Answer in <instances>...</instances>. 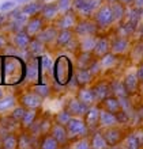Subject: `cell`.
Returning <instances> with one entry per match:
<instances>
[{"mask_svg": "<svg viewBox=\"0 0 143 149\" xmlns=\"http://www.w3.org/2000/svg\"><path fill=\"white\" fill-rule=\"evenodd\" d=\"M72 115L70 113H67V111L64 110H61V111H59V113L56 114L55 117H53V122H56V123H59V125H63V126H66L67 125V122L70 121V118H71Z\"/></svg>", "mask_w": 143, "mask_h": 149, "instance_id": "ee69618b", "label": "cell"}, {"mask_svg": "<svg viewBox=\"0 0 143 149\" xmlns=\"http://www.w3.org/2000/svg\"><path fill=\"white\" fill-rule=\"evenodd\" d=\"M76 98L78 100L83 103L85 106H93V104H98L95 102V98H94V94H93V90L92 87L89 86H85V87H79L78 91H76Z\"/></svg>", "mask_w": 143, "mask_h": 149, "instance_id": "ac0fdd59", "label": "cell"}, {"mask_svg": "<svg viewBox=\"0 0 143 149\" xmlns=\"http://www.w3.org/2000/svg\"><path fill=\"white\" fill-rule=\"evenodd\" d=\"M25 111H26V109H25L23 106H20L19 103H18L16 106H14L11 110L8 111V115H10L12 119H15L16 122H19L20 119H22V117H23Z\"/></svg>", "mask_w": 143, "mask_h": 149, "instance_id": "b9f144b4", "label": "cell"}, {"mask_svg": "<svg viewBox=\"0 0 143 149\" xmlns=\"http://www.w3.org/2000/svg\"><path fill=\"white\" fill-rule=\"evenodd\" d=\"M30 41H32V37L29 36V34L25 31V30H20V31L12 33V38H11L12 46L16 47L18 50L26 52V49H27Z\"/></svg>", "mask_w": 143, "mask_h": 149, "instance_id": "2e32d148", "label": "cell"}, {"mask_svg": "<svg viewBox=\"0 0 143 149\" xmlns=\"http://www.w3.org/2000/svg\"><path fill=\"white\" fill-rule=\"evenodd\" d=\"M18 103L25 109H32V110H40L42 104H44V99L40 98L34 91H27L23 92L18 98Z\"/></svg>", "mask_w": 143, "mask_h": 149, "instance_id": "ba28073f", "label": "cell"}, {"mask_svg": "<svg viewBox=\"0 0 143 149\" xmlns=\"http://www.w3.org/2000/svg\"><path fill=\"white\" fill-rule=\"evenodd\" d=\"M121 83H123V87L128 94V96H135L136 94H139V87L142 83H139L135 73H127L123 77Z\"/></svg>", "mask_w": 143, "mask_h": 149, "instance_id": "4fadbf2b", "label": "cell"}, {"mask_svg": "<svg viewBox=\"0 0 143 149\" xmlns=\"http://www.w3.org/2000/svg\"><path fill=\"white\" fill-rule=\"evenodd\" d=\"M70 144H71L72 149H90V140H89V136L76 138V140L71 141Z\"/></svg>", "mask_w": 143, "mask_h": 149, "instance_id": "60d3db41", "label": "cell"}, {"mask_svg": "<svg viewBox=\"0 0 143 149\" xmlns=\"http://www.w3.org/2000/svg\"><path fill=\"white\" fill-rule=\"evenodd\" d=\"M33 60H30L26 65V79L29 81H36L38 77V72H40V64L37 61V57H32Z\"/></svg>", "mask_w": 143, "mask_h": 149, "instance_id": "836d02e7", "label": "cell"}, {"mask_svg": "<svg viewBox=\"0 0 143 149\" xmlns=\"http://www.w3.org/2000/svg\"><path fill=\"white\" fill-rule=\"evenodd\" d=\"M131 50V57H132V61L134 63H138L140 64L142 63V41H138V43H136L135 46L132 47V49H130Z\"/></svg>", "mask_w": 143, "mask_h": 149, "instance_id": "f6af8a7d", "label": "cell"}, {"mask_svg": "<svg viewBox=\"0 0 143 149\" xmlns=\"http://www.w3.org/2000/svg\"><path fill=\"white\" fill-rule=\"evenodd\" d=\"M36 148L34 137L29 133L27 130H22L18 134V149H32Z\"/></svg>", "mask_w": 143, "mask_h": 149, "instance_id": "4316f807", "label": "cell"}, {"mask_svg": "<svg viewBox=\"0 0 143 149\" xmlns=\"http://www.w3.org/2000/svg\"><path fill=\"white\" fill-rule=\"evenodd\" d=\"M87 69H89V72L92 73L93 77H98L99 74H101V72H102V68H101V64H99V60L94 57V58L92 60V63L89 64Z\"/></svg>", "mask_w": 143, "mask_h": 149, "instance_id": "7bdbcfd3", "label": "cell"}, {"mask_svg": "<svg viewBox=\"0 0 143 149\" xmlns=\"http://www.w3.org/2000/svg\"><path fill=\"white\" fill-rule=\"evenodd\" d=\"M92 19L94 20V23L97 24V27H98L101 31H102V30L111 29L112 26L116 23L115 18H113V14H112V11H111V7H109V4L99 6V7L94 11V14L92 15Z\"/></svg>", "mask_w": 143, "mask_h": 149, "instance_id": "7a4b0ae2", "label": "cell"}, {"mask_svg": "<svg viewBox=\"0 0 143 149\" xmlns=\"http://www.w3.org/2000/svg\"><path fill=\"white\" fill-rule=\"evenodd\" d=\"M44 26H45V22L42 20V18H41L40 15H34V16L27 18V22H26V24H25L23 30L27 33L32 38H34V37L42 30Z\"/></svg>", "mask_w": 143, "mask_h": 149, "instance_id": "7c38bea8", "label": "cell"}, {"mask_svg": "<svg viewBox=\"0 0 143 149\" xmlns=\"http://www.w3.org/2000/svg\"><path fill=\"white\" fill-rule=\"evenodd\" d=\"M142 6H143V0H132V7L142 8Z\"/></svg>", "mask_w": 143, "mask_h": 149, "instance_id": "816d5d0a", "label": "cell"}, {"mask_svg": "<svg viewBox=\"0 0 143 149\" xmlns=\"http://www.w3.org/2000/svg\"><path fill=\"white\" fill-rule=\"evenodd\" d=\"M99 64H101V68L102 71H109L112 68H115L119 63V56L113 54L112 52H108L106 54H104L102 57H99Z\"/></svg>", "mask_w": 143, "mask_h": 149, "instance_id": "1f68e13d", "label": "cell"}, {"mask_svg": "<svg viewBox=\"0 0 143 149\" xmlns=\"http://www.w3.org/2000/svg\"><path fill=\"white\" fill-rule=\"evenodd\" d=\"M38 148L41 149H59L60 145L57 144L55 138L52 137L51 134H44V136H41V140L38 142Z\"/></svg>", "mask_w": 143, "mask_h": 149, "instance_id": "74e56055", "label": "cell"}, {"mask_svg": "<svg viewBox=\"0 0 143 149\" xmlns=\"http://www.w3.org/2000/svg\"><path fill=\"white\" fill-rule=\"evenodd\" d=\"M49 134L57 141L60 148H61V146H67L68 144H70L68 137H67V132H66V127H64L63 125H59V123L53 122L51 126V130H49Z\"/></svg>", "mask_w": 143, "mask_h": 149, "instance_id": "9a60e30c", "label": "cell"}, {"mask_svg": "<svg viewBox=\"0 0 143 149\" xmlns=\"http://www.w3.org/2000/svg\"><path fill=\"white\" fill-rule=\"evenodd\" d=\"M18 6L15 0H3L0 3V12H10Z\"/></svg>", "mask_w": 143, "mask_h": 149, "instance_id": "bcb514c9", "label": "cell"}, {"mask_svg": "<svg viewBox=\"0 0 143 149\" xmlns=\"http://www.w3.org/2000/svg\"><path fill=\"white\" fill-rule=\"evenodd\" d=\"M117 119H116V114H112L109 111L104 110L99 107V114H98V129H105V127H111V126H116Z\"/></svg>", "mask_w": 143, "mask_h": 149, "instance_id": "ffe728a7", "label": "cell"}, {"mask_svg": "<svg viewBox=\"0 0 143 149\" xmlns=\"http://www.w3.org/2000/svg\"><path fill=\"white\" fill-rule=\"evenodd\" d=\"M59 14H60V11H59V7H57L56 1L55 3L46 1V3L42 4V7H41L38 15L42 18L44 22H53V20L59 16Z\"/></svg>", "mask_w": 143, "mask_h": 149, "instance_id": "5bb4252c", "label": "cell"}, {"mask_svg": "<svg viewBox=\"0 0 143 149\" xmlns=\"http://www.w3.org/2000/svg\"><path fill=\"white\" fill-rule=\"evenodd\" d=\"M42 3H46V1H51V0H41Z\"/></svg>", "mask_w": 143, "mask_h": 149, "instance_id": "9f6ffc18", "label": "cell"}, {"mask_svg": "<svg viewBox=\"0 0 143 149\" xmlns=\"http://www.w3.org/2000/svg\"><path fill=\"white\" fill-rule=\"evenodd\" d=\"M0 149H1V137H0Z\"/></svg>", "mask_w": 143, "mask_h": 149, "instance_id": "6f0895ef", "label": "cell"}, {"mask_svg": "<svg viewBox=\"0 0 143 149\" xmlns=\"http://www.w3.org/2000/svg\"><path fill=\"white\" fill-rule=\"evenodd\" d=\"M76 20H78V15L72 10H68L66 12H60L59 16L53 20V26L57 30H72Z\"/></svg>", "mask_w": 143, "mask_h": 149, "instance_id": "52a82bcc", "label": "cell"}, {"mask_svg": "<svg viewBox=\"0 0 143 149\" xmlns=\"http://www.w3.org/2000/svg\"><path fill=\"white\" fill-rule=\"evenodd\" d=\"M101 4L102 0H72L71 10L78 15V18H92Z\"/></svg>", "mask_w": 143, "mask_h": 149, "instance_id": "3957f363", "label": "cell"}, {"mask_svg": "<svg viewBox=\"0 0 143 149\" xmlns=\"http://www.w3.org/2000/svg\"><path fill=\"white\" fill-rule=\"evenodd\" d=\"M98 114H99V106L98 104H93V106L87 107L86 113L82 117L90 132L98 129Z\"/></svg>", "mask_w": 143, "mask_h": 149, "instance_id": "30bf717a", "label": "cell"}, {"mask_svg": "<svg viewBox=\"0 0 143 149\" xmlns=\"http://www.w3.org/2000/svg\"><path fill=\"white\" fill-rule=\"evenodd\" d=\"M7 22H8L7 12H0V29L7 26Z\"/></svg>", "mask_w": 143, "mask_h": 149, "instance_id": "681fc988", "label": "cell"}, {"mask_svg": "<svg viewBox=\"0 0 143 149\" xmlns=\"http://www.w3.org/2000/svg\"><path fill=\"white\" fill-rule=\"evenodd\" d=\"M99 107L104 109V110L109 111V113H112V114H116L121 110L119 99L116 98V96H113V95H109V96H106L104 100H101V102H99Z\"/></svg>", "mask_w": 143, "mask_h": 149, "instance_id": "cb8c5ba5", "label": "cell"}, {"mask_svg": "<svg viewBox=\"0 0 143 149\" xmlns=\"http://www.w3.org/2000/svg\"><path fill=\"white\" fill-rule=\"evenodd\" d=\"M38 117V110H32V109H26L23 117L19 121V127L20 130H27L30 126L33 125V122Z\"/></svg>", "mask_w": 143, "mask_h": 149, "instance_id": "f546056e", "label": "cell"}, {"mask_svg": "<svg viewBox=\"0 0 143 149\" xmlns=\"http://www.w3.org/2000/svg\"><path fill=\"white\" fill-rule=\"evenodd\" d=\"M64 127H66L67 137H68V141L70 142L76 140V138L86 137V136L90 134V130H89V127L86 126V123H85L82 117H71Z\"/></svg>", "mask_w": 143, "mask_h": 149, "instance_id": "6da1fadb", "label": "cell"}, {"mask_svg": "<svg viewBox=\"0 0 143 149\" xmlns=\"http://www.w3.org/2000/svg\"><path fill=\"white\" fill-rule=\"evenodd\" d=\"M16 3H20V4H23V3H26V1H29V0H15Z\"/></svg>", "mask_w": 143, "mask_h": 149, "instance_id": "11a10c76", "label": "cell"}, {"mask_svg": "<svg viewBox=\"0 0 143 149\" xmlns=\"http://www.w3.org/2000/svg\"><path fill=\"white\" fill-rule=\"evenodd\" d=\"M95 39H97V36L78 37V52L92 53L93 47H94V45H95Z\"/></svg>", "mask_w": 143, "mask_h": 149, "instance_id": "83f0119b", "label": "cell"}, {"mask_svg": "<svg viewBox=\"0 0 143 149\" xmlns=\"http://www.w3.org/2000/svg\"><path fill=\"white\" fill-rule=\"evenodd\" d=\"M120 145H123L124 148H127V149H140L143 145L142 129L139 127V129H136V130H132L131 133L125 134Z\"/></svg>", "mask_w": 143, "mask_h": 149, "instance_id": "9c48e42d", "label": "cell"}, {"mask_svg": "<svg viewBox=\"0 0 143 149\" xmlns=\"http://www.w3.org/2000/svg\"><path fill=\"white\" fill-rule=\"evenodd\" d=\"M108 52H111V49H109V38L105 36L97 37L92 54L94 56L95 58H99V57H102L104 54H106Z\"/></svg>", "mask_w": 143, "mask_h": 149, "instance_id": "44dd1931", "label": "cell"}, {"mask_svg": "<svg viewBox=\"0 0 143 149\" xmlns=\"http://www.w3.org/2000/svg\"><path fill=\"white\" fill-rule=\"evenodd\" d=\"M93 94H94L95 102L99 103L101 100L111 95V84L109 81H105V80H101V81H97L94 86H92Z\"/></svg>", "mask_w": 143, "mask_h": 149, "instance_id": "e0dca14e", "label": "cell"}, {"mask_svg": "<svg viewBox=\"0 0 143 149\" xmlns=\"http://www.w3.org/2000/svg\"><path fill=\"white\" fill-rule=\"evenodd\" d=\"M92 134H89V140H90V148L93 149H106L108 144L105 141V138L102 136L101 129H95L90 132Z\"/></svg>", "mask_w": 143, "mask_h": 149, "instance_id": "603a6c76", "label": "cell"}, {"mask_svg": "<svg viewBox=\"0 0 143 149\" xmlns=\"http://www.w3.org/2000/svg\"><path fill=\"white\" fill-rule=\"evenodd\" d=\"M19 129V122L12 119L10 115H6L0 119V136L4 133H10V132H18Z\"/></svg>", "mask_w": 143, "mask_h": 149, "instance_id": "484cf974", "label": "cell"}, {"mask_svg": "<svg viewBox=\"0 0 143 149\" xmlns=\"http://www.w3.org/2000/svg\"><path fill=\"white\" fill-rule=\"evenodd\" d=\"M57 31H59V30H57L53 24H52V26H46V27L44 26L42 30H41L34 38H37L38 41H41L44 45H51V43L55 42L56 36H57Z\"/></svg>", "mask_w": 143, "mask_h": 149, "instance_id": "d6986e66", "label": "cell"}, {"mask_svg": "<svg viewBox=\"0 0 143 149\" xmlns=\"http://www.w3.org/2000/svg\"><path fill=\"white\" fill-rule=\"evenodd\" d=\"M74 38H75V34H74L72 30H59L53 43L60 49H64Z\"/></svg>", "mask_w": 143, "mask_h": 149, "instance_id": "d4e9b609", "label": "cell"}, {"mask_svg": "<svg viewBox=\"0 0 143 149\" xmlns=\"http://www.w3.org/2000/svg\"><path fill=\"white\" fill-rule=\"evenodd\" d=\"M75 37H85V36H98L99 29L94 23L92 18H78L75 26L72 29Z\"/></svg>", "mask_w": 143, "mask_h": 149, "instance_id": "277c9868", "label": "cell"}, {"mask_svg": "<svg viewBox=\"0 0 143 149\" xmlns=\"http://www.w3.org/2000/svg\"><path fill=\"white\" fill-rule=\"evenodd\" d=\"M32 91H34L40 98L42 99H48L52 96V87L48 86V84H45V83H42V84H36V86L32 88Z\"/></svg>", "mask_w": 143, "mask_h": 149, "instance_id": "f35d334b", "label": "cell"}, {"mask_svg": "<svg viewBox=\"0 0 143 149\" xmlns=\"http://www.w3.org/2000/svg\"><path fill=\"white\" fill-rule=\"evenodd\" d=\"M134 73H135L136 79L139 80V83H142L143 81V68H142V65H139L138 69H136V72H134Z\"/></svg>", "mask_w": 143, "mask_h": 149, "instance_id": "f907efd6", "label": "cell"}, {"mask_svg": "<svg viewBox=\"0 0 143 149\" xmlns=\"http://www.w3.org/2000/svg\"><path fill=\"white\" fill-rule=\"evenodd\" d=\"M93 79L94 77H93L92 73L89 72L87 68H78V72H76V74H75V80L79 87L89 86V84L93 81Z\"/></svg>", "mask_w": 143, "mask_h": 149, "instance_id": "d590c367", "label": "cell"}, {"mask_svg": "<svg viewBox=\"0 0 143 149\" xmlns=\"http://www.w3.org/2000/svg\"><path fill=\"white\" fill-rule=\"evenodd\" d=\"M8 45V38L6 34L0 33V50H4V47Z\"/></svg>", "mask_w": 143, "mask_h": 149, "instance_id": "c3c4849f", "label": "cell"}, {"mask_svg": "<svg viewBox=\"0 0 143 149\" xmlns=\"http://www.w3.org/2000/svg\"><path fill=\"white\" fill-rule=\"evenodd\" d=\"M109 7H111V11L113 14V18H115V22L116 23H119L121 20L124 19V16H125V11H127V7L123 6L121 3H119L117 0H113L109 3Z\"/></svg>", "mask_w": 143, "mask_h": 149, "instance_id": "e575fe53", "label": "cell"}, {"mask_svg": "<svg viewBox=\"0 0 143 149\" xmlns=\"http://www.w3.org/2000/svg\"><path fill=\"white\" fill-rule=\"evenodd\" d=\"M45 47H46V45H44L41 41H38L37 38H32L27 49H26V53L30 57H40L41 54H44Z\"/></svg>", "mask_w": 143, "mask_h": 149, "instance_id": "f1b7e54d", "label": "cell"}, {"mask_svg": "<svg viewBox=\"0 0 143 149\" xmlns=\"http://www.w3.org/2000/svg\"><path fill=\"white\" fill-rule=\"evenodd\" d=\"M109 84H111V95L116 96L117 99L127 98L128 96V94L125 92V90H124L121 80H112V81H109Z\"/></svg>", "mask_w": 143, "mask_h": 149, "instance_id": "8d00e7d4", "label": "cell"}, {"mask_svg": "<svg viewBox=\"0 0 143 149\" xmlns=\"http://www.w3.org/2000/svg\"><path fill=\"white\" fill-rule=\"evenodd\" d=\"M3 149H18V134L16 132H10L0 136Z\"/></svg>", "mask_w": 143, "mask_h": 149, "instance_id": "d6a6232c", "label": "cell"}, {"mask_svg": "<svg viewBox=\"0 0 143 149\" xmlns=\"http://www.w3.org/2000/svg\"><path fill=\"white\" fill-rule=\"evenodd\" d=\"M64 110L71 114L72 117H83V114L87 110V106H85L80 100H78L76 96H72L66 102Z\"/></svg>", "mask_w": 143, "mask_h": 149, "instance_id": "8fae6325", "label": "cell"}, {"mask_svg": "<svg viewBox=\"0 0 143 149\" xmlns=\"http://www.w3.org/2000/svg\"><path fill=\"white\" fill-rule=\"evenodd\" d=\"M109 49L116 56H125L131 49V41L128 37L116 34L113 38H109Z\"/></svg>", "mask_w": 143, "mask_h": 149, "instance_id": "5b68a950", "label": "cell"}, {"mask_svg": "<svg viewBox=\"0 0 143 149\" xmlns=\"http://www.w3.org/2000/svg\"><path fill=\"white\" fill-rule=\"evenodd\" d=\"M42 1L41 0H29L26 3L22 4L20 7V11L23 12L25 15L30 18V16H34V15H38L40 14V10L42 7Z\"/></svg>", "mask_w": 143, "mask_h": 149, "instance_id": "7402d4cb", "label": "cell"}, {"mask_svg": "<svg viewBox=\"0 0 143 149\" xmlns=\"http://www.w3.org/2000/svg\"><path fill=\"white\" fill-rule=\"evenodd\" d=\"M93 58H94V56H93L92 53L79 52V54L76 57V65H78V68H87Z\"/></svg>", "mask_w": 143, "mask_h": 149, "instance_id": "ab89813d", "label": "cell"}, {"mask_svg": "<svg viewBox=\"0 0 143 149\" xmlns=\"http://www.w3.org/2000/svg\"><path fill=\"white\" fill-rule=\"evenodd\" d=\"M101 132H102V136L108 144V148H115V146L120 145L124 136H125L124 130L121 127H119V125L101 129Z\"/></svg>", "mask_w": 143, "mask_h": 149, "instance_id": "8992f818", "label": "cell"}, {"mask_svg": "<svg viewBox=\"0 0 143 149\" xmlns=\"http://www.w3.org/2000/svg\"><path fill=\"white\" fill-rule=\"evenodd\" d=\"M4 94H6V92H4V88H3V87H0V98H1Z\"/></svg>", "mask_w": 143, "mask_h": 149, "instance_id": "db71d44e", "label": "cell"}, {"mask_svg": "<svg viewBox=\"0 0 143 149\" xmlns=\"http://www.w3.org/2000/svg\"><path fill=\"white\" fill-rule=\"evenodd\" d=\"M117 1L125 6V7H132V0H117Z\"/></svg>", "mask_w": 143, "mask_h": 149, "instance_id": "f5cc1de1", "label": "cell"}, {"mask_svg": "<svg viewBox=\"0 0 143 149\" xmlns=\"http://www.w3.org/2000/svg\"><path fill=\"white\" fill-rule=\"evenodd\" d=\"M16 104H18V96H15L12 94H8V95L4 94L0 98V114L8 113Z\"/></svg>", "mask_w": 143, "mask_h": 149, "instance_id": "4dcf8cb0", "label": "cell"}, {"mask_svg": "<svg viewBox=\"0 0 143 149\" xmlns=\"http://www.w3.org/2000/svg\"><path fill=\"white\" fill-rule=\"evenodd\" d=\"M56 4H57L60 12H66L68 10H71L72 0H56Z\"/></svg>", "mask_w": 143, "mask_h": 149, "instance_id": "7dc6e473", "label": "cell"}]
</instances>
